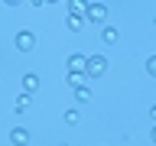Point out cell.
Instances as JSON below:
<instances>
[{
    "mask_svg": "<svg viewBox=\"0 0 156 146\" xmlns=\"http://www.w3.org/2000/svg\"><path fill=\"white\" fill-rule=\"evenodd\" d=\"M65 68H68V75H85L88 71V55L85 52H72L65 58Z\"/></svg>",
    "mask_w": 156,
    "mask_h": 146,
    "instance_id": "cell-1",
    "label": "cell"
},
{
    "mask_svg": "<svg viewBox=\"0 0 156 146\" xmlns=\"http://www.w3.org/2000/svg\"><path fill=\"white\" fill-rule=\"evenodd\" d=\"M104 71H107V58H104V55H88V71H85V78H104Z\"/></svg>",
    "mask_w": 156,
    "mask_h": 146,
    "instance_id": "cell-2",
    "label": "cell"
},
{
    "mask_svg": "<svg viewBox=\"0 0 156 146\" xmlns=\"http://www.w3.org/2000/svg\"><path fill=\"white\" fill-rule=\"evenodd\" d=\"M91 23H101V26H107V7L101 3V0H94V3H88V13H85Z\"/></svg>",
    "mask_w": 156,
    "mask_h": 146,
    "instance_id": "cell-3",
    "label": "cell"
},
{
    "mask_svg": "<svg viewBox=\"0 0 156 146\" xmlns=\"http://www.w3.org/2000/svg\"><path fill=\"white\" fill-rule=\"evenodd\" d=\"M16 49L20 52H33V49H36V36H33L29 29H20L16 33Z\"/></svg>",
    "mask_w": 156,
    "mask_h": 146,
    "instance_id": "cell-4",
    "label": "cell"
},
{
    "mask_svg": "<svg viewBox=\"0 0 156 146\" xmlns=\"http://www.w3.org/2000/svg\"><path fill=\"white\" fill-rule=\"evenodd\" d=\"M10 143L13 146H29V130L26 127H13L10 130Z\"/></svg>",
    "mask_w": 156,
    "mask_h": 146,
    "instance_id": "cell-5",
    "label": "cell"
},
{
    "mask_svg": "<svg viewBox=\"0 0 156 146\" xmlns=\"http://www.w3.org/2000/svg\"><path fill=\"white\" fill-rule=\"evenodd\" d=\"M23 91H26V94H36L39 91V75L36 71H26V75H23Z\"/></svg>",
    "mask_w": 156,
    "mask_h": 146,
    "instance_id": "cell-6",
    "label": "cell"
},
{
    "mask_svg": "<svg viewBox=\"0 0 156 146\" xmlns=\"http://www.w3.org/2000/svg\"><path fill=\"white\" fill-rule=\"evenodd\" d=\"M29 107H33V94H16V104H13V114H26Z\"/></svg>",
    "mask_w": 156,
    "mask_h": 146,
    "instance_id": "cell-7",
    "label": "cell"
},
{
    "mask_svg": "<svg viewBox=\"0 0 156 146\" xmlns=\"http://www.w3.org/2000/svg\"><path fill=\"white\" fill-rule=\"evenodd\" d=\"M117 36H120V29H117V26H101V39H104V46H114Z\"/></svg>",
    "mask_w": 156,
    "mask_h": 146,
    "instance_id": "cell-8",
    "label": "cell"
},
{
    "mask_svg": "<svg viewBox=\"0 0 156 146\" xmlns=\"http://www.w3.org/2000/svg\"><path fill=\"white\" fill-rule=\"evenodd\" d=\"M85 19H88V16H75V13H68V16H65V26L72 29V33H78V29L85 26Z\"/></svg>",
    "mask_w": 156,
    "mask_h": 146,
    "instance_id": "cell-9",
    "label": "cell"
},
{
    "mask_svg": "<svg viewBox=\"0 0 156 146\" xmlns=\"http://www.w3.org/2000/svg\"><path fill=\"white\" fill-rule=\"evenodd\" d=\"M62 120H65L68 127H78V123H81V110H78V107H72V110H65V117H62Z\"/></svg>",
    "mask_w": 156,
    "mask_h": 146,
    "instance_id": "cell-10",
    "label": "cell"
},
{
    "mask_svg": "<svg viewBox=\"0 0 156 146\" xmlns=\"http://www.w3.org/2000/svg\"><path fill=\"white\" fill-rule=\"evenodd\" d=\"M75 101H78V104H88V101H91V88H88V85L75 88Z\"/></svg>",
    "mask_w": 156,
    "mask_h": 146,
    "instance_id": "cell-11",
    "label": "cell"
},
{
    "mask_svg": "<svg viewBox=\"0 0 156 146\" xmlns=\"http://www.w3.org/2000/svg\"><path fill=\"white\" fill-rule=\"evenodd\" d=\"M68 85H72V91L81 88V85H85V75H68Z\"/></svg>",
    "mask_w": 156,
    "mask_h": 146,
    "instance_id": "cell-12",
    "label": "cell"
},
{
    "mask_svg": "<svg viewBox=\"0 0 156 146\" xmlns=\"http://www.w3.org/2000/svg\"><path fill=\"white\" fill-rule=\"evenodd\" d=\"M146 75H150V78H156V55H150V58H146Z\"/></svg>",
    "mask_w": 156,
    "mask_h": 146,
    "instance_id": "cell-13",
    "label": "cell"
},
{
    "mask_svg": "<svg viewBox=\"0 0 156 146\" xmlns=\"http://www.w3.org/2000/svg\"><path fill=\"white\" fill-rule=\"evenodd\" d=\"M150 143L156 146V123H153V130H150Z\"/></svg>",
    "mask_w": 156,
    "mask_h": 146,
    "instance_id": "cell-14",
    "label": "cell"
},
{
    "mask_svg": "<svg viewBox=\"0 0 156 146\" xmlns=\"http://www.w3.org/2000/svg\"><path fill=\"white\" fill-rule=\"evenodd\" d=\"M150 117H153V123H156V104H153V107H150Z\"/></svg>",
    "mask_w": 156,
    "mask_h": 146,
    "instance_id": "cell-15",
    "label": "cell"
}]
</instances>
